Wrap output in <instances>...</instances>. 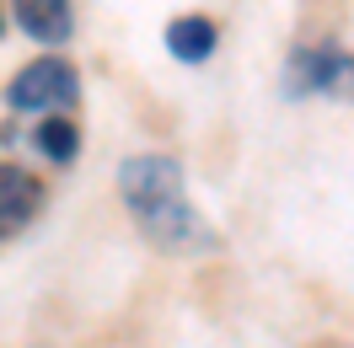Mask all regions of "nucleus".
Returning a JSON list of instances; mask_svg holds the SVG:
<instances>
[{
    "instance_id": "0eeeda50",
    "label": "nucleus",
    "mask_w": 354,
    "mask_h": 348,
    "mask_svg": "<svg viewBox=\"0 0 354 348\" xmlns=\"http://www.w3.org/2000/svg\"><path fill=\"white\" fill-rule=\"evenodd\" d=\"M38 151L48 155V161H75V151H81V134H75V124L70 118H59V113H48L44 124H38Z\"/></svg>"
},
{
    "instance_id": "f257e3e1",
    "label": "nucleus",
    "mask_w": 354,
    "mask_h": 348,
    "mask_svg": "<svg viewBox=\"0 0 354 348\" xmlns=\"http://www.w3.org/2000/svg\"><path fill=\"white\" fill-rule=\"evenodd\" d=\"M118 193L129 204L134 225L161 246V252H188V246H204V225L199 209L188 204V188H183V166L172 155H129L118 166Z\"/></svg>"
},
{
    "instance_id": "423d86ee",
    "label": "nucleus",
    "mask_w": 354,
    "mask_h": 348,
    "mask_svg": "<svg viewBox=\"0 0 354 348\" xmlns=\"http://www.w3.org/2000/svg\"><path fill=\"white\" fill-rule=\"evenodd\" d=\"M328 65H333V48H295L290 65H285V97H311V91H322Z\"/></svg>"
},
{
    "instance_id": "20e7f679",
    "label": "nucleus",
    "mask_w": 354,
    "mask_h": 348,
    "mask_svg": "<svg viewBox=\"0 0 354 348\" xmlns=\"http://www.w3.org/2000/svg\"><path fill=\"white\" fill-rule=\"evenodd\" d=\"M11 11H17V22H22V32L32 44H65L75 32L70 0H11Z\"/></svg>"
},
{
    "instance_id": "6e6552de",
    "label": "nucleus",
    "mask_w": 354,
    "mask_h": 348,
    "mask_svg": "<svg viewBox=\"0 0 354 348\" xmlns=\"http://www.w3.org/2000/svg\"><path fill=\"white\" fill-rule=\"evenodd\" d=\"M322 91H328V97H338V102H354V54H333Z\"/></svg>"
},
{
    "instance_id": "1a4fd4ad",
    "label": "nucleus",
    "mask_w": 354,
    "mask_h": 348,
    "mask_svg": "<svg viewBox=\"0 0 354 348\" xmlns=\"http://www.w3.org/2000/svg\"><path fill=\"white\" fill-rule=\"evenodd\" d=\"M0 38H6V6H0Z\"/></svg>"
},
{
    "instance_id": "f03ea898",
    "label": "nucleus",
    "mask_w": 354,
    "mask_h": 348,
    "mask_svg": "<svg viewBox=\"0 0 354 348\" xmlns=\"http://www.w3.org/2000/svg\"><path fill=\"white\" fill-rule=\"evenodd\" d=\"M81 97V75L75 65H65L59 54H44V59H32L11 75V91H6V102L17 113H59L70 108Z\"/></svg>"
},
{
    "instance_id": "39448f33",
    "label": "nucleus",
    "mask_w": 354,
    "mask_h": 348,
    "mask_svg": "<svg viewBox=\"0 0 354 348\" xmlns=\"http://www.w3.org/2000/svg\"><path fill=\"white\" fill-rule=\"evenodd\" d=\"M215 44H221V32H215L209 17H177L167 27V48H172V59H183V65H204L215 54Z\"/></svg>"
},
{
    "instance_id": "7ed1b4c3",
    "label": "nucleus",
    "mask_w": 354,
    "mask_h": 348,
    "mask_svg": "<svg viewBox=\"0 0 354 348\" xmlns=\"http://www.w3.org/2000/svg\"><path fill=\"white\" fill-rule=\"evenodd\" d=\"M38 204H44L38 177L22 172V166H0V241L17 236L27 220L38 215Z\"/></svg>"
}]
</instances>
